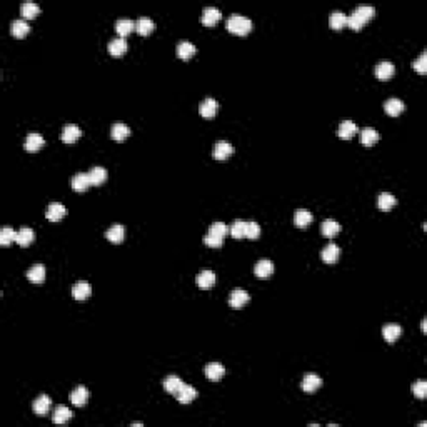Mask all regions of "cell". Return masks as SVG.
Wrapping results in <instances>:
<instances>
[{
  "label": "cell",
  "instance_id": "obj_16",
  "mask_svg": "<svg viewBox=\"0 0 427 427\" xmlns=\"http://www.w3.org/2000/svg\"><path fill=\"white\" fill-rule=\"evenodd\" d=\"M87 400H89V391L84 387V385H79L77 389H74V391L70 392V402L74 404V406H85Z\"/></svg>",
  "mask_w": 427,
  "mask_h": 427
},
{
  "label": "cell",
  "instance_id": "obj_50",
  "mask_svg": "<svg viewBox=\"0 0 427 427\" xmlns=\"http://www.w3.org/2000/svg\"><path fill=\"white\" fill-rule=\"evenodd\" d=\"M132 427H142V422H134V424H132Z\"/></svg>",
  "mask_w": 427,
  "mask_h": 427
},
{
  "label": "cell",
  "instance_id": "obj_44",
  "mask_svg": "<svg viewBox=\"0 0 427 427\" xmlns=\"http://www.w3.org/2000/svg\"><path fill=\"white\" fill-rule=\"evenodd\" d=\"M15 237H17V230H14L12 227H3L0 230V244L2 245H9L10 242H14Z\"/></svg>",
  "mask_w": 427,
  "mask_h": 427
},
{
  "label": "cell",
  "instance_id": "obj_40",
  "mask_svg": "<svg viewBox=\"0 0 427 427\" xmlns=\"http://www.w3.org/2000/svg\"><path fill=\"white\" fill-rule=\"evenodd\" d=\"M72 417V411L67 409L65 406H57L54 411V422L55 424H65Z\"/></svg>",
  "mask_w": 427,
  "mask_h": 427
},
{
  "label": "cell",
  "instance_id": "obj_4",
  "mask_svg": "<svg viewBox=\"0 0 427 427\" xmlns=\"http://www.w3.org/2000/svg\"><path fill=\"white\" fill-rule=\"evenodd\" d=\"M80 135H82V130L75 126V124H67V126L62 128V135H60V137H62V141L65 143H74L80 139Z\"/></svg>",
  "mask_w": 427,
  "mask_h": 427
},
{
  "label": "cell",
  "instance_id": "obj_6",
  "mask_svg": "<svg viewBox=\"0 0 427 427\" xmlns=\"http://www.w3.org/2000/svg\"><path fill=\"white\" fill-rule=\"evenodd\" d=\"M394 63L392 62H387V60H384V62H379L376 65V70H374V74H376L377 79H380V80H387V79H391L392 75H394Z\"/></svg>",
  "mask_w": 427,
  "mask_h": 427
},
{
  "label": "cell",
  "instance_id": "obj_2",
  "mask_svg": "<svg viewBox=\"0 0 427 427\" xmlns=\"http://www.w3.org/2000/svg\"><path fill=\"white\" fill-rule=\"evenodd\" d=\"M249 299H251V297H249L247 290L234 289L232 292H230V296H229V304H230V307H232V309H240V307H244V305L247 304Z\"/></svg>",
  "mask_w": 427,
  "mask_h": 427
},
{
  "label": "cell",
  "instance_id": "obj_20",
  "mask_svg": "<svg viewBox=\"0 0 427 427\" xmlns=\"http://www.w3.org/2000/svg\"><path fill=\"white\" fill-rule=\"evenodd\" d=\"M124 236H126V229H124V225H112L111 229L105 232V239L111 240L112 244H120L124 240Z\"/></svg>",
  "mask_w": 427,
  "mask_h": 427
},
{
  "label": "cell",
  "instance_id": "obj_45",
  "mask_svg": "<svg viewBox=\"0 0 427 427\" xmlns=\"http://www.w3.org/2000/svg\"><path fill=\"white\" fill-rule=\"evenodd\" d=\"M412 67H414V70L419 72V74H422V75L426 74V72H427V54H426V52H422V54L419 55V59L414 60Z\"/></svg>",
  "mask_w": 427,
  "mask_h": 427
},
{
  "label": "cell",
  "instance_id": "obj_11",
  "mask_svg": "<svg viewBox=\"0 0 427 427\" xmlns=\"http://www.w3.org/2000/svg\"><path fill=\"white\" fill-rule=\"evenodd\" d=\"M204 372H206L207 379L219 380V379H222V377H224L225 367L221 364V362H210V364L206 365V370H204Z\"/></svg>",
  "mask_w": 427,
  "mask_h": 427
},
{
  "label": "cell",
  "instance_id": "obj_18",
  "mask_svg": "<svg viewBox=\"0 0 427 427\" xmlns=\"http://www.w3.org/2000/svg\"><path fill=\"white\" fill-rule=\"evenodd\" d=\"M217 109H219L217 100H214L212 97H207V99L204 100L202 104H200L199 111H200V115H202V117H206V119H210V117L215 115Z\"/></svg>",
  "mask_w": 427,
  "mask_h": 427
},
{
  "label": "cell",
  "instance_id": "obj_33",
  "mask_svg": "<svg viewBox=\"0 0 427 427\" xmlns=\"http://www.w3.org/2000/svg\"><path fill=\"white\" fill-rule=\"evenodd\" d=\"M154 20L149 17H139L137 22H135V30H137L141 35H149L150 32L154 30Z\"/></svg>",
  "mask_w": 427,
  "mask_h": 427
},
{
  "label": "cell",
  "instance_id": "obj_19",
  "mask_svg": "<svg viewBox=\"0 0 427 427\" xmlns=\"http://www.w3.org/2000/svg\"><path fill=\"white\" fill-rule=\"evenodd\" d=\"M50 406H52V400L48 395H39L35 400H33V411H35L37 415H45L50 411Z\"/></svg>",
  "mask_w": 427,
  "mask_h": 427
},
{
  "label": "cell",
  "instance_id": "obj_17",
  "mask_svg": "<svg viewBox=\"0 0 427 427\" xmlns=\"http://www.w3.org/2000/svg\"><path fill=\"white\" fill-rule=\"evenodd\" d=\"M402 334V327L399 324H385L382 327V335L387 342H395Z\"/></svg>",
  "mask_w": 427,
  "mask_h": 427
},
{
  "label": "cell",
  "instance_id": "obj_36",
  "mask_svg": "<svg viewBox=\"0 0 427 427\" xmlns=\"http://www.w3.org/2000/svg\"><path fill=\"white\" fill-rule=\"evenodd\" d=\"M312 214L309 212V210L305 209H299L296 214H294V224L297 225V227H307L309 224L312 222Z\"/></svg>",
  "mask_w": 427,
  "mask_h": 427
},
{
  "label": "cell",
  "instance_id": "obj_3",
  "mask_svg": "<svg viewBox=\"0 0 427 427\" xmlns=\"http://www.w3.org/2000/svg\"><path fill=\"white\" fill-rule=\"evenodd\" d=\"M44 143H45V139L42 137V135L37 134V132H30L27 137H25L24 149L27 150V152H37V150L42 149Z\"/></svg>",
  "mask_w": 427,
  "mask_h": 427
},
{
  "label": "cell",
  "instance_id": "obj_51",
  "mask_svg": "<svg viewBox=\"0 0 427 427\" xmlns=\"http://www.w3.org/2000/svg\"><path fill=\"white\" fill-rule=\"evenodd\" d=\"M422 332H426V319L422 320Z\"/></svg>",
  "mask_w": 427,
  "mask_h": 427
},
{
  "label": "cell",
  "instance_id": "obj_41",
  "mask_svg": "<svg viewBox=\"0 0 427 427\" xmlns=\"http://www.w3.org/2000/svg\"><path fill=\"white\" fill-rule=\"evenodd\" d=\"M20 12H22V17L25 18H33L37 14L40 12V7L37 5L35 2H24L20 5Z\"/></svg>",
  "mask_w": 427,
  "mask_h": 427
},
{
  "label": "cell",
  "instance_id": "obj_47",
  "mask_svg": "<svg viewBox=\"0 0 427 427\" xmlns=\"http://www.w3.org/2000/svg\"><path fill=\"white\" fill-rule=\"evenodd\" d=\"M259 236H260L259 224H257V222H247V234H245V237L255 240V239H259Z\"/></svg>",
  "mask_w": 427,
  "mask_h": 427
},
{
  "label": "cell",
  "instance_id": "obj_27",
  "mask_svg": "<svg viewBox=\"0 0 427 427\" xmlns=\"http://www.w3.org/2000/svg\"><path fill=\"white\" fill-rule=\"evenodd\" d=\"M384 111L385 114L391 117H397L400 112H404V102L399 99H389L384 102Z\"/></svg>",
  "mask_w": 427,
  "mask_h": 427
},
{
  "label": "cell",
  "instance_id": "obj_13",
  "mask_svg": "<svg viewBox=\"0 0 427 427\" xmlns=\"http://www.w3.org/2000/svg\"><path fill=\"white\" fill-rule=\"evenodd\" d=\"M175 397H177V400H179L180 404H190L192 400L197 397V391H195L192 385L184 384L182 387H180V391L175 394Z\"/></svg>",
  "mask_w": 427,
  "mask_h": 427
},
{
  "label": "cell",
  "instance_id": "obj_22",
  "mask_svg": "<svg viewBox=\"0 0 427 427\" xmlns=\"http://www.w3.org/2000/svg\"><path fill=\"white\" fill-rule=\"evenodd\" d=\"M184 385V382H182V379H180L179 376H167L164 379V389H165V392H169V394H174L175 395L177 392L180 391V387H182Z\"/></svg>",
  "mask_w": 427,
  "mask_h": 427
},
{
  "label": "cell",
  "instance_id": "obj_49",
  "mask_svg": "<svg viewBox=\"0 0 427 427\" xmlns=\"http://www.w3.org/2000/svg\"><path fill=\"white\" fill-rule=\"evenodd\" d=\"M204 244L209 245V247H221V245L224 244V239H219V237H214L210 236V234H207V236L204 237Z\"/></svg>",
  "mask_w": 427,
  "mask_h": 427
},
{
  "label": "cell",
  "instance_id": "obj_23",
  "mask_svg": "<svg viewBox=\"0 0 427 427\" xmlns=\"http://www.w3.org/2000/svg\"><path fill=\"white\" fill-rule=\"evenodd\" d=\"M90 294H92V287H90V284H87V282H77V284L72 287V296L77 300L87 299Z\"/></svg>",
  "mask_w": 427,
  "mask_h": 427
},
{
  "label": "cell",
  "instance_id": "obj_38",
  "mask_svg": "<svg viewBox=\"0 0 427 427\" xmlns=\"http://www.w3.org/2000/svg\"><path fill=\"white\" fill-rule=\"evenodd\" d=\"M229 232L234 239H244L245 234H247V222L245 221H236L232 225L229 227Z\"/></svg>",
  "mask_w": 427,
  "mask_h": 427
},
{
  "label": "cell",
  "instance_id": "obj_34",
  "mask_svg": "<svg viewBox=\"0 0 427 427\" xmlns=\"http://www.w3.org/2000/svg\"><path fill=\"white\" fill-rule=\"evenodd\" d=\"M395 204H397V200H395V197L392 194H389V192H382V194L377 197V206H379V209L384 210V212L391 210Z\"/></svg>",
  "mask_w": 427,
  "mask_h": 427
},
{
  "label": "cell",
  "instance_id": "obj_5",
  "mask_svg": "<svg viewBox=\"0 0 427 427\" xmlns=\"http://www.w3.org/2000/svg\"><path fill=\"white\" fill-rule=\"evenodd\" d=\"M232 152H234V147L230 145L227 141H219L214 145L212 156H214L215 160H225V158H227Z\"/></svg>",
  "mask_w": 427,
  "mask_h": 427
},
{
  "label": "cell",
  "instance_id": "obj_15",
  "mask_svg": "<svg viewBox=\"0 0 427 427\" xmlns=\"http://www.w3.org/2000/svg\"><path fill=\"white\" fill-rule=\"evenodd\" d=\"M29 30H30V25L24 18H15L12 24H10V33H12L14 37H18V39L27 35Z\"/></svg>",
  "mask_w": 427,
  "mask_h": 427
},
{
  "label": "cell",
  "instance_id": "obj_48",
  "mask_svg": "<svg viewBox=\"0 0 427 427\" xmlns=\"http://www.w3.org/2000/svg\"><path fill=\"white\" fill-rule=\"evenodd\" d=\"M364 24H365V22L362 20V18H359L354 12L350 14L349 17H347V25H349V27L352 29V30H361Z\"/></svg>",
  "mask_w": 427,
  "mask_h": 427
},
{
  "label": "cell",
  "instance_id": "obj_10",
  "mask_svg": "<svg viewBox=\"0 0 427 427\" xmlns=\"http://www.w3.org/2000/svg\"><path fill=\"white\" fill-rule=\"evenodd\" d=\"M339 254H341V249H339V245H335L334 242L327 244L326 247L322 249V252H320V257H322V260L326 264H334L335 260L339 259Z\"/></svg>",
  "mask_w": 427,
  "mask_h": 427
},
{
  "label": "cell",
  "instance_id": "obj_46",
  "mask_svg": "<svg viewBox=\"0 0 427 427\" xmlns=\"http://www.w3.org/2000/svg\"><path fill=\"white\" fill-rule=\"evenodd\" d=\"M412 394L419 399H424L427 395V382L426 380H417L415 384H412Z\"/></svg>",
  "mask_w": 427,
  "mask_h": 427
},
{
  "label": "cell",
  "instance_id": "obj_21",
  "mask_svg": "<svg viewBox=\"0 0 427 427\" xmlns=\"http://www.w3.org/2000/svg\"><path fill=\"white\" fill-rule=\"evenodd\" d=\"M320 385H322V379H320L319 376H316V374H305V376H304V380H302V389H304L305 392L317 391Z\"/></svg>",
  "mask_w": 427,
  "mask_h": 427
},
{
  "label": "cell",
  "instance_id": "obj_30",
  "mask_svg": "<svg viewBox=\"0 0 427 427\" xmlns=\"http://www.w3.org/2000/svg\"><path fill=\"white\" fill-rule=\"evenodd\" d=\"M128 135H130V128H128V127L126 126V124L119 122V124H114V126H112L111 137L114 139V141L122 142V141H126Z\"/></svg>",
  "mask_w": 427,
  "mask_h": 427
},
{
  "label": "cell",
  "instance_id": "obj_25",
  "mask_svg": "<svg viewBox=\"0 0 427 427\" xmlns=\"http://www.w3.org/2000/svg\"><path fill=\"white\" fill-rule=\"evenodd\" d=\"M33 237H35V234H33V230L30 227H22L17 230V237H15V242H17L18 245H22V247H27V245L32 244Z\"/></svg>",
  "mask_w": 427,
  "mask_h": 427
},
{
  "label": "cell",
  "instance_id": "obj_37",
  "mask_svg": "<svg viewBox=\"0 0 427 427\" xmlns=\"http://www.w3.org/2000/svg\"><path fill=\"white\" fill-rule=\"evenodd\" d=\"M322 236L329 237V239H332V237L335 236V234H339V230H341V225H339V222H335L334 219H327V221L322 222Z\"/></svg>",
  "mask_w": 427,
  "mask_h": 427
},
{
  "label": "cell",
  "instance_id": "obj_26",
  "mask_svg": "<svg viewBox=\"0 0 427 427\" xmlns=\"http://www.w3.org/2000/svg\"><path fill=\"white\" fill-rule=\"evenodd\" d=\"M195 282H197L200 289H210L215 284V274L212 270H202L195 277Z\"/></svg>",
  "mask_w": 427,
  "mask_h": 427
},
{
  "label": "cell",
  "instance_id": "obj_42",
  "mask_svg": "<svg viewBox=\"0 0 427 427\" xmlns=\"http://www.w3.org/2000/svg\"><path fill=\"white\" fill-rule=\"evenodd\" d=\"M229 232V227L224 224V222H214L212 225L209 227V234L214 237H219V239H224Z\"/></svg>",
  "mask_w": 427,
  "mask_h": 427
},
{
  "label": "cell",
  "instance_id": "obj_35",
  "mask_svg": "<svg viewBox=\"0 0 427 427\" xmlns=\"http://www.w3.org/2000/svg\"><path fill=\"white\" fill-rule=\"evenodd\" d=\"M134 29H135V24L130 20V18H119V20L115 22V30L122 39L126 35H128Z\"/></svg>",
  "mask_w": 427,
  "mask_h": 427
},
{
  "label": "cell",
  "instance_id": "obj_7",
  "mask_svg": "<svg viewBox=\"0 0 427 427\" xmlns=\"http://www.w3.org/2000/svg\"><path fill=\"white\" fill-rule=\"evenodd\" d=\"M27 279L32 284H42L45 281V267L44 264H33L27 270Z\"/></svg>",
  "mask_w": 427,
  "mask_h": 427
},
{
  "label": "cell",
  "instance_id": "obj_12",
  "mask_svg": "<svg viewBox=\"0 0 427 427\" xmlns=\"http://www.w3.org/2000/svg\"><path fill=\"white\" fill-rule=\"evenodd\" d=\"M221 17H222V14L217 7H206V9L202 10V24L207 25V27H210V25H214L215 22L221 20Z\"/></svg>",
  "mask_w": 427,
  "mask_h": 427
},
{
  "label": "cell",
  "instance_id": "obj_24",
  "mask_svg": "<svg viewBox=\"0 0 427 427\" xmlns=\"http://www.w3.org/2000/svg\"><path fill=\"white\" fill-rule=\"evenodd\" d=\"M254 272H255L257 277L266 279V277H269L272 272H274V264H272L270 260H267V259H262V260H259V262L255 264Z\"/></svg>",
  "mask_w": 427,
  "mask_h": 427
},
{
  "label": "cell",
  "instance_id": "obj_9",
  "mask_svg": "<svg viewBox=\"0 0 427 427\" xmlns=\"http://www.w3.org/2000/svg\"><path fill=\"white\" fill-rule=\"evenodd\" d=\"M67 214V209L62 206L60 202H52L50 206H48L47 212H45V217L48 219V221L52 222H57L60 221V219H63V215Z\"/></svg>",
  "mask_w": 427,
  "mask_h": 427
},
{
  "label": "cell",
  "instance_id": "obj_29",
  "mask_svg": "<svg viewBox=\"0 0 427 427\" xmlns=\"http://www.w3.org/2000/svg\"><path fill=\"white\" fill-rule=\"evenodd\" d=\"M357 126L352 122V120H344V122L339 126V130H337V135L341 139H352L354 134H357Z\"/></svg>",
  "mask_w": 427,
  "mask_h": 427
},
{
  "label": "cell",
  "instance_id": "obj_28",
  "mask_svg": "<svg viewBox=\"0 0 427 427\" xmlns=\"http://www.w3.org/2000/svg\"><path fill=\"white\" fill-rule=\"evenodd\" d=\"M195 52H197L195 45L192 42H189V40H182V42L177 44V55H179L180 59H184V60L190 59Z\"/></svg>",
  "mask_w": 427,
  "mask_h": 427
},
{
  "label": "cell",
  "instance_id": "obj_43",
  "mask_svg": "<svg viewBox=\"0 0 427 427\" xmlns=\"http://www.w3.org/2000/svg\"><path fill=\"white\" fill-rule=\"evenodd\" d=\"M354 14H356L359 18H362L364 22H367V20H370V18L374 17L376 10H374L372 5H359L357 9L354 10Z\"/></svg>",
  "mask_w": 427,
  "mask_h": 427
},
{
  "label": "cell",
  "instance_id": "obj_1",
  "mask_svg": "<svg viewBox=\"0 0 427 427\" xmlns=\"http://www.w3.org/2000/svg\"><path fill=\"white\" fill-rule=\"evenodd\" d=\"M227 30L237 35H245L252 30V22L249 17L240 14H232L227 18Z\"/></svg>",
  "mask_w": 427,
  "mask_h": 427
},
{
  "label": "cell",
  "instance_id": "obj_31",
  "mask_svg": "<svg viewBox=\"0 0 427 427\" xmlns=\"http://www.w3.org/2000/svg\"><path fill=\"white\" fill-rule=\"evenodd\" d=\"M89 177H90V184L92 185H100L107 180V171H105L104 167H100V165H95V167L90 169Z\"/></svg>",
  "mask_w": 427,
  "mask_h": 427
},
{
  "label": "cell",
  "instance_id": "obj_14",
  "mask_svg": "<svg viewBox=\"0 0 427 427\" xmlns=\"http://www.w3.org/2000/svg\"><path fill=\"white\" fill-rule=\"evenodd\" d=\"M127 52V42L122 37H115L109 42V54L114 55V57H120Z\"/></svg>",
  "mask_w": 427,
  "mask_h": 427
},
{
  "label": "cell",
  "instance_id": "obj_39",
  "mask_svg": "<svg viewBox=\"0 0 427 427\" xmlns=\"http://www.w3.org/2000/svg\"><path fill=\"white\" fill-rule=\"evenodd\" d=\"M329 24H331L332 29L341 30L344 25L347 24V17L341 12V10H334V12H331V17H329Z\"/></svg>",
  "mask_w": 427,
  "mask_h": 427
},
{
  "label": "cell",
  "instance_id": "obj_32",
  "mask_svg": "<svg viewBox=\"0 0 427 427\" xmlns=\"http://www.w3.org/2000/svg\"><path fill=\"white\" fill-rule=\"evenodd\" d=\"M377 141H379V134H377L376 128L365 127V128H362V130H361V142L364 143L365 147L374 145Z\"/></svg>",
  "mask_w": 427,
  "mask_h": 427
},
{
  "label": "cell",
  "instance_id": "obj_8",
  "mask_svg": "<svg viewBox=\"0 0 427 427\" xmlns=\"http://www.w3.org/2000/svg\"><path fill=\"white\" fill-rule=\"evenodd\" d=\"M90 177H89V174H85V172H79V174H75L74 177H72V189H74V190H77V192H84V190H87V189L90 187Z\"/></svg>",
  "mask_w": 427,
  "mask_h": 427
}]
</instances>
